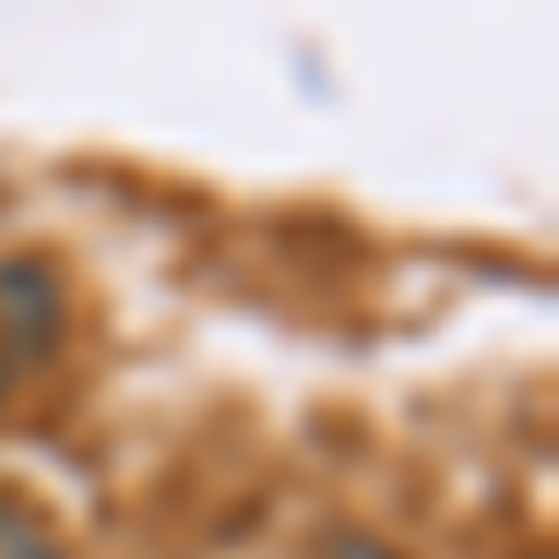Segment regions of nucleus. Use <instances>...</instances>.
<instances>
[{"label": "nucleus", "instance_id": "nucleus-1", "mask_svg": "<svg viewBox=\"0 0 559 559\" xmlns=\"http://www.w3.org/2000/svg\"><path fill=\"white\" fill-rule=\"evenodd\" d=\"M68 329V292H60V269L38 254H8L0 261V350L31 373L60 350Z\"/></svg>", "mask_w": 559, "mask_h": 559}, {"label": "nucleus", "instance_id": "nucleus-2", "mask_svg": "<svg viewBox=\"0 0 559 559\" xmlns=\"http://www.w3.org/2000/svg\"><path fill=\"white\" fill-rule=\"evenodd\" d=\"M45 552H60V530L23 492H0V559H45Z\"/></svg>", "mask_w": 559, "mask_h": 559}, {"label": "nucleus", "instance_id": "nucleus-3", "mask_svg": "<svg viewBox=\"0 0 559 559\" xmlns=\"http://www.w3.org/2000/svg\"><path fill=\"white\" fill-rule=\"evenodd\" d=\"M313 559H403V552L388 537H373V530H358V522H329L313 537Z\"/></svg>", "mask_w": 559, "mask_h": 559}, {"label": "nucleus", "instance_id": "nucleus-4", "mask_svg": "<svg viewBox=\"0 0 559 559\" xmlns=\"http://www.w3.org/2000/svg\"><path fill=\"white\" fill-rule=\"evenodd\" d=\"M45 559H75V552H68V545H60V552H45Z\"/></svg>", "mask_w": 559, "mask_h": 559}]
</instances>
